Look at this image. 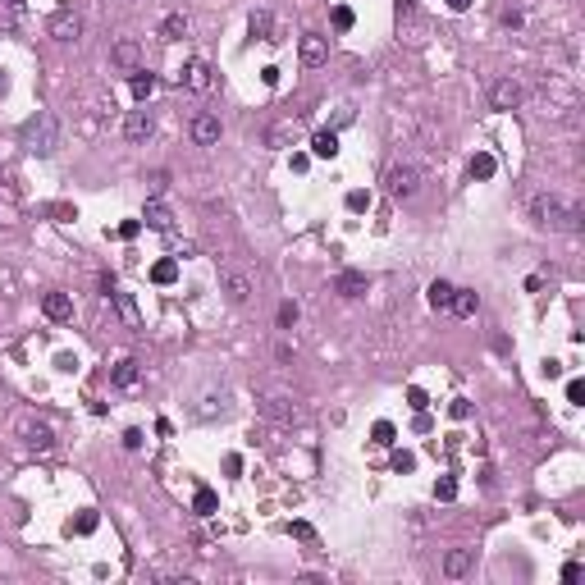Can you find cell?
Listing matches in <instances>:
<instances>
[{"mask_svg":"<svg viewBox=\"0 0 585 585\" xmlns=\"http://www.w3.org/2000/svg\"><path fill=\"white\" fill-rule=\"evenodd\" d=\"M531 220L540 224V229H567V233H577L581 220H585V211L567 206V201L553 197V192H540V197H531Z\"/></svg>","mask_w":585,"mask_h":585,"instance_id":"obj_1","label":"cell"},{"mask_svg":"<svg viewBox=\"0 0 585 585\" xmlns=\"http://www.w3.org/2000/svg\"><path fill=\"white\" fill-rule=\"evenodd\" d=\"M23 146L37 155H51L55 146H60V119H55L51 110H37L32 119L23 124Z\"/></svg>","mask_w":585,"mask_h":585,"instance_id":"obj_2","label":"cell"},{"mask_svg":"<svg viewBox=\"0 0 585 585\" xmlns=\"http://www.w3.org/2000/svg\"><path fill=\"white\" fill-rule=\"evenodd\" d=\"M46 32H51L55 42H78V32H83V18H78V9H73V5L55 9V14L46 18Z\"/></svg>","mask_w":585,"mask_h":585,"instance_id":"obj_3","label":"cell"},{"mask_svg":"<svg viewBox=\"0 0 585 585\" xmlns=\"http://www.w3.org/2000/svg\"><path fill=\"white\" fill-rule=\"evenodd\" d=\"M384 183H389V197H416L421 192V170L416 165H394Z\"/></svg>","mask_w":585,"mask_h":585,"instance_id":"obj_4","label":"cell"},{"mask_svg":"<svg viewBox=\"0 0 585 585\" xmlns=\"http://www.w3.org/2000/svg\"><path fill=\"white\" fill-rule=\"evenodd\" d=\"M110 64H114V69L138 73V69H142V42H133V37H119V42L110 46Z\"/></svg>","mask_w":585,"mask_h":585,"instance_id":"obj_5","label":"cell"},{"mask_svg":"<svg viewBox=\"0 0 585 585\" xmlns=\"http://www.w3.org/2000/svg\"><path fill=\"white\" fill-rule=\"evenodd\" d=\"M521 83H516V78H499V83L490 87V101H494V110H516V105H521Z\"/></svg>","mask_w":585,"mask_h":585,"instance_id":"obj_6","label":"cell"},{"mask_svg":"<svg viewBox=\"0 0 585 585\" xmlns=\"http://www.w3.org/2000/svg\"><path fill=\"white\" fill-rule=\"evenodd\" d=\"M220 284H224V292H229V302H247L252 297V275H242V270H233V266L220 270Z\"/></svg>","mask_w":585,"mask_h":585,"instance_id":"obj_7","label":"cell"},{"mask_svg":"<svg viewBox=\"0 0 585 585\" xmlns=\"http://www.w3.org/2000/svg\"><path fill=\"white\" fill-rule=\"evenodd\" d=\"M42 311H46V320L64 325V320H73V297H69V292H46V297H42Z\"/></svg>","mask_w":585,"mask_h":585,"instance_id":"obj_8","label":"cell"},{"mask_svg":"<svg viewBox=\"0 0 585 585\" xmlns=\"http://www.w3.org/2000/svg\"><path fill=\"white\" fill-rule=\"evenodd\" d=\"M18 430H23V439H28V448H37V453H51L55 448V430L51 425H42V421H18Z\"/></svg>","mask_w":585,"mask_h":585,"instance_id":"obj_9","label":"cell"},{"mask_svg":"<svg viewBox=\"0 0 585 585\" xmlns=\"http://www.w3.org/2000/svg\"><path fill=\"white\" fill-rule=\"evenodd\" d=\"M155 133V119H151V110H133L129 119H124V138L129 142H146Z\"/></svg>","mask_w":585,"mask_h":585,"instance_id":"obj_10","label":"cell"},{"mask_svg":"<svg viewBox=\"0 0 585 585\" xmlns=\"http://www.w3.org/2000/svg\"><path fill=\"white\" fill-rule=\"evenodd\" d=\"M192 142L215 146L220 142V114H197V119H192Z\"/></svg>","mask_w":585,"mask_h":585,"instance_id":"obj_11","label":"cell"},{"mask_svg":"<svg viewBox=\"0 0 585 585\" xmlns=\"http://www.w3.org/2000/svg\"><path fill=\"white\" fill-rule=\"evenodd\" d=\"M142 220H146V229H155V233H170V229H174V215H170V206H165L160 197H151V201H146Z\"/></svg>","mask_w":585,"mask_h":585,"instance_id":"obj_12","label":"cell"},{"mask_svg":"<svg viewBox=\"0 0 585 585\" xmlns=\"http://www.w3.org/2000/svg\"><path fill=\"white\" fill-rule=\"evenodd\" d=\"M325 60H329V42L320 32H307V37H302V64L316 69V64H325Z\"/></svg>","mask_w":585,"mask_h":585,"instance_id":"obj_13","label":"cell"},{"mask_svg":"<svg viewBox=\"0 0 585 585\" xmlns=\"http://www.w3.org/2000/svg\"><path fill=\"white\" fill-rule=\"evenodd\" d=\"M370 279L362 275V270H338V279H334V292L338 297H362Z\"/></svg>","mask_w":585,"mask_h":585,"instance_id":"obj_14","label":"cell"},{"mask_svg":"<svg viewBox=\"0 0 585 585\" xmlns=\"http://www.w3.org/2000/svg\"><path fill=\"white\" fill-rule=\"evenodd\" d=\"M183 83H188V92H211V64L192 60L188 69H183Z\"/></svg>","mask_w":585,"mask_h":585,"instance_id":"obj_15","label":"cell"},{"mask_svg":"<svg viewBox=\"0 0 585 585\" xmlns=\"http://www.w3.org/2000/svg\"><path fill=\"white\" fill-rule=\"evenodd\" d=\"M110 297H114V311L124 316V325L142 329V311H138V302H133V292H110Z\"/></svg>","mask_w":585,"mask_h":585,"instance_id":"obj_16","label":"cell"},{"mask_svg":"<svg viewBox=\"0 0 585 585\" xmlns=\"http://www.w3.org/2000/svg\"><path fill=\"white\" fill-rule=\"evenodd\" d=\"M471 572V549H448L444 553V577H466Z\"/></svg>","mask_w":585,"mask_h":585,"instance_id":"obj_17","label":"cell"},{"mask_svg":"<svg viewBox=\"0 0 585 585\" xmlns=\"http://www.w3.org/2000/svg\"><path fill=\"white\" fill-rule=\"evenodd\" d=\"M247 28H252V37H261V42H279L275 37V14H270V9H256Z\"/></svg>","mask_w":585,"mask_h":585,"instance_id":"obj_18","label":"cell"},{"mask_svg":"<svg viewBox=\"0 0 585 585\" xmlns=\"http://www.w3.org/2000/svg\"><path fill=\"white\" fill-rule=\"evenodd\" d=\"M110 384L114 389H133V384H138V362H133V357H124V362L110 370Z\"/></svg>","mask_w":585,"mask_h":585,"instance_id":"obj_19","label":"cell"},{"mask_svg":"<svg viewBox=\"0 0 585 585\" xmlns=\"http://www.w3.org/2000/svg\"><path fill=\"white\" fill-rule=\"evenodd\" d=\"M292 138H297V124H292V119H279V124H275V129H270V133H266V142H270V146H275V151H284V146H288Z\"/></svg>","mask_w":585,"mask_h":585,"instance_id":"obj_20","label":"cell"},{"mask_svg":"<svg viewBox=\"0 0 585 585\" xmlns=\"http://www.w3.org/2000/svg\"><path fill=\"white\" fill-rule=\"evenodd\" d=\"M188 14H170V18H165V23H160V37H165V42H183V37H188Z\"/></svg>","mask_w":585,"mask_h":585,"instance_id":"obj_21","label":"cell"},{"mask_svg":"<svg viewBox=\"0 0 585 585\" xmlns=\"http://www.w3.org/2000/svg\"><path fill=\"white\" fill-rule=\"evenodd\" d=\"M475 307H480V297H475L471 288H453V307H448V311H457V316H475Z\"/></svg>","mask_w":585,"mask_h":585,"instance_id":"obj_22","label":"cell"},{"mask_svg":"<svg viewBox=\"0 0 585 585\" xmlns=\"http://www.w3.org/2000/svg\"><path fill=\"white\" fill-rule=\"evenodd\" d=\"M311 151H316L320 160H334L338 155V133H316V138H311Z\"/></svg>","mask_w":585,"mask_h":585,"instance_id":"obj_23","label":"cell"},{"mask_svg":"<svg viewBox=\"0 0 585 585\" xmlns=\"http://www.w3.org/2000/svg\"><path fill=\"white\" fill-rule=\"evenodd\" d=\"M430 307L435 311H448V307H453V284H448V279H435V284H430Z\"/></svg>","mask_w":585,"mask_h":585,"instance_id":"obj_24","label":"cell"},{"mask_svg":"<svg viewBox=\"0 0 585 585\" xmlns=\"http://www.w3.org/2000/svg\"><path fill=\"white\" fill-rule=\"evenodd\" d=\"M494 170H499V165H494V155H490V151L471 155V179H494Z\"/></svg>","mask_w":585,"mask_h":585,"instance_id":"obj_25","label":"cell"},{"mask_svg":"<svg viewBox=\"0 0 585 585\" xmlns=\"http://www.w3.org/2000/svg\"><path fill=\"white\" fill-rule=\"evenodd\" d=\"M151 279H155V284H174V279H179V261H155Z\"/></svg>","mask_w":585,"mask_h":585,"instance_id":"obj_26","label":"cell"},{"mask_svg":"<svg viewBox=\"0 0 585 585\" xmlns=\"http://www.w3.org/2000/svg\"><path fill=\"white\" fill-rule=\"evenodd\" d=\"M155 92V73H146V69H138L133 73V96H138V101H146V96Z\"/></svg>","mask_w":585,"mask_h":585,"instance_id":"obj_27","label":"cell"},{"mask_svg":"<svg viewBox=\"0 0 585 585\" xmlns=\"http://www.w3.org/2000/svg\"><path fill=\"white\" fill-rule=\"evenodd\" d=\"M435 499H439V503H448V499H457V480H453V475H444V480H439V485H435Z\"/></svg>","mask_w":585,"mask_h":585,"instance_id":"obj_28","label":"cell"},{"mask_svg":"<svg viewBox=\"0 0 585 585\" xmlns=\"http://www.w3.org/2000/svg\"><path fill=\"white\" fill-rule=\"evenodd\" d=\"M192 508H197L201 516H211V512H215V494H211V490H197V499H192Z\"/></svg>","mask_w":585,"mask_h":585,"instance_id":"obj_29","label":"cell"},{"mask_svg":"<svg viewBox=\"0 0 585 585\" xmlns=\"http://www.w3.org/2000/svg\"><path fill=\"white\" fill-rule=\"evenodd\" d=\"M146 188H151V197H160V192L170 188V174H165V170H155L151 179H146Z\"/></svg>","mask_w":585,"mask_h":585,"instance_id":"obj_30","label":"cell"},{"mask_svg":"<svg viewBox=\"0 0 585 585\" xmlns=\"http://www.w3.org/2000/svg\"><path fill=\"white\" fill-rule=\"evenodd\" d=\"M292 325H297V307L284 302V307H279V329H292Z\"/></svg>","mask_w":585,"mask_h":585,"instance_id":"obj_31","label":"cell"},{"mask_svg":"<svg viewBox=\"0 0 585 585\" xmlns=\"http://www.w3.org/2000/svg\"><path fill=\"white\" fill-rule=\"evenodd\" d=\"M407 403H412V412H425L430 398H425V389H407Z\"/></svg>","mask_w":585,"mask_h":585,"instance_id":"obj_32","label":"cell"},{"mask_svg":"<svg viewBox=\"0 0 585 585\" xmlns=\"http://www.w3.org/2000/svg\"><path fill=\"white\" fill-rule=\"evenodd\" d=\"M261 412H270V416H288V407H284V398H261Z\"/></svg>","mask_w":585,"mask_h":585,"instance_id":"obj_33","label":"cell"},{"mask_svg":"<svg viewBox=\"0 0 585 585\" xmlns=\"http://www.w3.org/2000/svg\"><path fill=\"white\" fill-rule=\"evenodd\" d=\"M334 28H338V32H348V28H353V9H348V5L334 9Z\"/></svg>","mask_w":585,"mask_h":585,"instance_id":"obj_34","label":"cell"},{"mask_svg":"<svg viewBox=\"0 0 585 585\" xmlns=\"http://www.w3.org/2000/svg\"><path fill=\"white\" fill-rule=\"evenodd\" d=\"M73 531H78V535H92V531H96V512H83V516L73 521Z\"/></svg>","mask_w":585,"mask_h":585,"instance_id":"obj_35","label":"cell"},{"mask_svg":"<svg viewBox=\"0 0 585 585\" xmlns=\"http://www.w3.org/2000/svg\"><path fill=\"white\" fill-rule=\"evenodd\" d=\"M375 444H394V425L389 421H375Z\"/></svg>","mask_w":585,"mask_h":585,"instance_id":"obj_36","label":"cell"},{"mask_svg":"<svg viewBox=\"0 0 585 585\" xmlns=\"http://www.w3.org/2000/svg\"><path fill=\"white\" fill-rule=\"evenodd\" d=\"M366 206H370L366 192H348V211H366Z\"/></svg>","mask_w":585,"mask_h":585,"instance_id":"obj_37","label":"cell"},{"mask_svg":"<svg viewBox=\"0 0 585 585\" xmlns=\"http://www.w3.org/2000/svg\"><path fill=\"white\" fill-rule=\"evenodd\" d=\"M412 466H416L412 453H394V471H412Z\"/></svg>","mask_w":585,"mask_h":585,"instance_id":"obj_38","label":"cell"},{"mask_svg":"<svg viewBox=\"0 0 585 585\" xmlns=\"http://www.w3.org/2000/svg\"><path fill=\"white\" fill-rule=\"evenodd\" d=\"M581 398H585V384L581 379H567V403H581Z\"/></svg>","mask_w":585,"mask_h":585,"instance_id":"obj_39","label":"cell"},{"mask_svg":"<svg viewBox=\"0 0 585 585\" xmlns=\"http://www.w3.org/2000/svg\"><path fill=\"white\" fill-rule=\"evenodd\" d=\"M138 229H142V220H124L119 224V238H138Z\"/></svg>","mask_w":585,"mask_h":585,"instance_id":"obj_40","label":"cell"},{"mask_svg":"<svg viewBox=\"0 0 585 585\" xmlns=\"http://www.w3.org/2000/svg\"><path fill=\"white\" fill-rule=\"evenodd\" d=\"M292 535H297V540H316V531H311L307 521H292Z\"/></svg>","mask_w":585,"mask_h":585,"instance_id":"obj_41","label":"cell"},{"mask_svg":"<svg viewBox=\"0 0 585 585\" xmlns=\"http://www.w3.org/2000/svg\"><path fill=\"white\" fill-rule=\"evenodd\" d=\"M124 448H142V430H124Z\"/></svg>","mask_w":585,"mask_h":585,"instance_id":"obj_42","label":"cell"},{"mask_svg":"<svg viewBox=\"0 0 585 585\" xmlns=\"http://www.w3.org/2000/svg\"><path fill=\"white\" fill-rule=\"evenodd\" d=\"M416 14V0H398V18H412Z\"/></svg>","mask_w":585,"mask_h":585,"instance_id":"obj_43","label":"cell"},{"mask_svg":"<svg viewBox=\"0 0 585 585\" xmlns=\"http://www.w3.org/2000/svg\"><path fill=\"white\" fill-rule=\"evenodd\" d=\"M562 581H581V562H567V567H562Z\"/></svg>","mask_w":585,"mask_h":585,"instance_id":"obj_44","label":"cell"},{"mask_svg":"<svg viewBox=\"0 0 585 585\" xmlns=\"http://www.w3.org/2000/svg\"><path fill=\"white\" fill-rule=\"evenodd\" d=\"M448 5H453L457 14H462V9H471V0H448Z\"/></svg>","mask_w":585,"mask_h":585,"instance_id":"obj_45","label":"cell"},{"mask_svg":"<svg viewBox=\"0 0 585 585\" xmlns=\"http://www.w3.org/2000/svg\"><path fill=\"white\" fill-rule=\"evenodd\" d=\"M9 5H14V9H18V5H23V0H9Z\"/></svg>","mask_w":585,"mask_h":585,"instance_id":"obj_46","label":"cell"}]
</instances>
